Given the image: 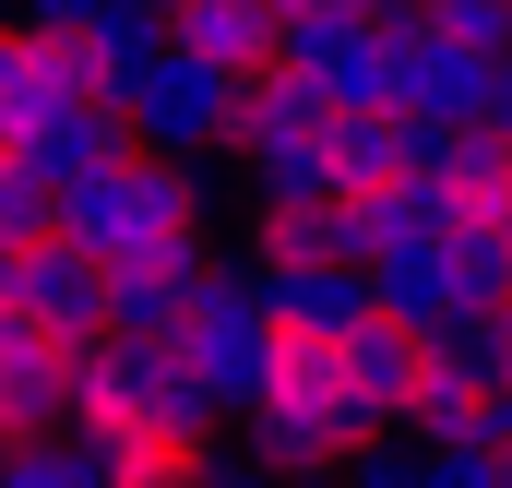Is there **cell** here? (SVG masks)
I'll use <instances>...</instances> for the list:
<instances>
[{"instance_id":"2e32d148","label":"cell","mask_w":512,"mask_h":488,"mask_svg":"<svg viewBox=\"0 0 512 488\" xmlns=\"http://www.w3.org/2000/svg\"><path fill=\"white\" fill-rule=\"evenodd\" d=\"M501 358H512V322H501ZM501 393H512V369H501Z\"/></svg>"},{"instance_id":"4fadbf2b","label":"cell","mask_w":512,"mask_h":488,"mask_svg":"<svg viewBox=\"0 0 512 488\" xmlns=\"http://www.w3.org/2000/svg\"><path fill=\"white\" fill-rule=\"evenodd\" d=\"M346 488H429V453H417V441H370V453L346 465Z\"/></svg>"},{"instance_id":"277c9868","label":"cell","mask_w":512,"mask_h":488,"mask_svg":"<svg viewBox=\"0 0 512 488\" xmlns=\"http://www.w3.org/2000/svg\"><path fill=\"white\" fill-rule=\"evenodd\" d=\"M120 120H131V143H143V155H179V167H191L203 143H227L239 84H227V72H203V60L167 36V48H155V60L120 84Z\"/></svg>"},{"instance_id":"6da1fadb","label":"cell","mask_w":512,"mask_h":488,"mask_svg":"<svg viewBox=\"0 0 512 488\" xmlns=\"http://www.w3.org/2000/svg\"><path fill=\"white\" fill-rule=\"evenodd\" d=\"M227 417H215V393L191 381L179 346H131L108 334L84 381H72V441H96V453H120V441H215Z\"/></svg>"},{"instance_id":"d6986e66","label":"cell","mask_w":512,"mask_h":488,"mask_svg":"<svg viewBox=\"0 0 512 488\" xmlns=\"http://www.w3.org/2000/svg\"><path fill=\"white\" fill-rule=\"evenodd\" d=\"M215 488H239V477H215Z\"/></svg>"},{"instance_id":"ac0fdd59","label":"cell","mask_w":512,"mask_h":488,"mask_svg":"<svg viewBox=\"0 0 512 488\" xmlns=\"http://www.w3.org/2000/svg\"><path fill=\"white\" fill-rule=\"evenodd\" d=\"M310 488H346V477H310Z\"/></svg>"},{"instance_id":"7a4b0ae2","label":"cell","mask_w":512,"mask_h":488,"mask_svg":"<svg viewBox=\"0 0 512 488\" xmlns=\"http://www.w3.org/2000/svg\"><path fill=\"white\" fill-rule=\"evenodd\" d=\"M239 429H251V453H262L286 488H310V477H334V465H358V417H346V346L274 334V393H262Z\"/></svg>"},{"instance_id":"ba28073f","label":"cell","mask_w":512,"mask_h":488,"mask_svg":"<svg viewBox=\"0 0 512 488\" xmlns=\"http://www.w3.org/2000/svg\"><path fill=\"white\" fill-rule=\"evenodd\" d=\"M167 36H179L203 72H227V84L286 72V12H274V0H167Z\"/></svg>"},{"instance_id":"e0dca14e","label":"cell","mask_w":512,"mask_h":488,"mask_svg":"<svg viewBox=\"0 0 512 488\" xmlns=\"http://www.w3.org/2000/svg\"><path fill=\"white\" fill-rule=\"evenodd\" d=\"M12 453H24V441H12V429H0V465H12Z\"/></svg>"},{"instance_id":"9c48e42d","label":"cell","mask_w":512,"mask_h":488,"mask_svg":"<svg viewBox=\"0 0 512 488\" xmlns=\"http://www.w3.org/2000/svg\"><path fill=\"white\" fill-rule=\"evenodd\" d=\"M489 84H501V60H465L453 36H429V24L405 12V96H393V108L417 131H477L489 120Z\"/></svg>"},{"instance_id":"30bf717a","label":"cell","mask_w":512,"mask_h":488,"mask_svg":"<svg viewBox=\"0 0 512 488\" xmlns=\"http://www.w3.org/2000/svg\"><path fill=\"white\" fill-rule=\"evenodd\" d=\"M262 286V322L274 334H310V346H346L382 298H370V274H251Z\"/></svg>"},{"instance_id":"9a60e30c","label":"cell","mask_w":512,"mask_h":488,"mask_svg":"<svg viewBox=\"0 0 512 488\" xmlns=\"http://www.w3.org/2000/svg\"><path fill=\"white\" fill-rule=\"evenodd\" d=\"M12 179H24V143H12V131H0V191H12Z\"/></svg>"},{"instance_id":"8fae6325","label":"cell","mask_w":512,"mask_h":488,"mask_svg":"<svg viewBox=\"0 0 512 488\" xmlns=\"http://www.w3.org/2000/svg\"><path fill=\"white\" fill-rule=\"evenodd\" d=\"M60 96H84V84L60 72V48H48L36 24H0V131L24 143V131H36L48 108H60Z\"/></svg>"},{"instance_id":"52a82bcc","label":"cell","mask_w":512,"mask_h":488,"mask_svg":"<svg viewBox=\"0 0 512 488\" xmlns=\"http://www.w3.org/2000/svg\"><path fill=\"white\" fill-rule=\"evenodd\" d=\"M251 274H370L358 203H251Z\"/></svg>"},{"instance_id":"8992f818","label":"cell","mask_w":512,"mask_h":488,"mask_svg":"<svg viewBox=\"0 0 512 488\" xmlns=\"http://www.w3.org/2000/svg\"><path fill=\"white\" fill-rule=\"evenodd\" d=\"M24 322L48 334V346H72V358H96L108 334H120V310H108V274L84 262V250L36 239L24 250Z\"/></svg>"},{"instance_id":"5b68a950","label":"cell","mask_w":512,"mask_h":488,"mask_svg":"<svg viewBox=\"0 0 512 488\" xmlns=\"http://www.w3.org/2000/svg\"><path fill=\"white\" fill-rule=\"evenodd\" d=\"M417 381H429V334H405V322L370 310V322L346 334V417H358V453H370V441H405Z\"/></svg>"},{"instance_id":"5bb4252c","label":"cell","mask_w":512,"mask_h":488,"mask_svg":"<svg viewBox=\"0 0 512 488\" xmlns=\"http://www.w3.org/2000/svg\"><path fill=\"white\" fill-rule=\"evenodd\" d=\"M489 131L512 143V60H501V84H489Z\"/></svg>"},{"instance_id":"7c38bea8","label":"cell","mask_w":512,"mask_h":488,"mask_svg":"<svg viewBox=\"0 0 512 488\" xmlns=\"http://www.w3.org/2000/svg\"><path fill=\"white\" fill-rule=\"evenodd\" d=\"M0 488H120V465H108L96 441H24V453L0 465Z\"/></svg>"},{"instance_id":"3957f363","label":"cell","mask_w":512,"mask_h":488,"mask_svg":"<svg viewBox=\"0 0 512 488\" xmlns=\"http://www.w3.org/2000/svg\"><path fill=\"white\" fill-rule=\"evenodd\" d=\"M179 358L215 393V417H251L262 393H274V322H262L251 262H215V274H203V322L179 334Z\"/></svg>"}]
</instances>
